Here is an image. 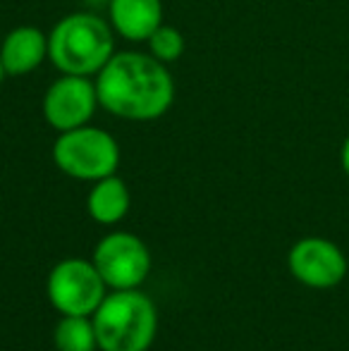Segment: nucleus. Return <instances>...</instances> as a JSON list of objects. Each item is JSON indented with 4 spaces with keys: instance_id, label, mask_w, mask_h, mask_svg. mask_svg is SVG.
Masks as SVG:
<instances>
[{
    "instance_id": "nucleus-1",
    "label": "nucleus",
    "mask_w": 349,
    "mask_h": 351,
    "mask_svg": "<svg viewBox=\"0 0 349 351\" xmlns=\"http://www.w3.org/2000/svg\"><path fill=\"white\" fill-rule=\"evenodd\" d=\"M93 82L101 108L120 120L154 122L175 103L173 74L151 53H115Z\"/></svg>"
},
{
    "instance_id": "nucleus-2",
    "label": "nucleus",
    "mask_w": 349,
    "mask_h": 351,
    "mask_svg": "<svg viewBox=\"0 0 349 351\" xmlns=\"http://www.w3.org/2000/svg\"><path fill=\"white\" fill-rule=\"evenodd\" d=\"M112 56L115 32L93 12L65 14L48 34V60L60 74L96 77Z\"/></svg>"
},
{
    "instance_id": "nucleus-3",
    "label": "nucleus",
    "mask_w": 349,
    "mask_h": 351,
    "mask_svg": "<svg viewBox=\"0 0 349 351\" xmlns=\"http://www.w3.org/2000/svg\"><path fill=\"white\" fill-rule=\"evenodd\" d=\"M91 318L101 351H149L158 332L156 304L139 289H112Z\"/></svg>"
},
{
    "instance_id": "nucleus-4",
    "label": "nucleus",
    "mask_w": 349,
    "mask_h": 351,
    "mask_svg": "<svg viewBox=\"0 0 349 351\" xmlns=\"http://www.w3.org/2000/svg\"><path fill=\"white\" fill-rule=\"evenodd\" d=\"M53 162L72 180L98 182L115 175L120 165V146L110 132L84 125L70 132H60L53 143Z\"/></svg>"
},
{
    "instance_id": "nucleus-5",
    "label": "nucleus",
    "mask_w": 349,
    "mask_h": 351,
    "mask_svg": "<svg viewBox=\"0 0 349 351\" xmlns=\"http://www.w3.org/2000/svg\"><path fill=\"white\" fill-rule=\"evenodd\" d=\"M106 280L93 261L65 258L51 270L46 282L48 301L62 315H93L106 299Z\"/></svg>"
},
{
    "instance_id": "nucleus-6",
    "label": "nucleus",
    "mask_w": 349,
    "mask_h": 351,
    "mask_svg": "<svg viewBox=\"0 0 349 351\" xmlns=\"http://www.w3.org/2000/svg\"><path fill=\"white\" fill-rule=\"evenodd\" d=\"M93 265L110 289H139L151 273V251L132 232H112L98 241Z\"/></svg>"
},
{
    "instance_id": "nucleus-7",
    "label": "nucleus",
    "mask_w": 349,
    "mask_h": 351,
    "mask_svg": "<svg viewBox=\"0 0 349 351\" xmlns=\"http://www.w3.org/2000/svg\"><path fill=\"white\" fill-rule=\"evenodd\" d=\"M98 108L101 103H98L96 82L93 77H80V74H60L46 88L41 103L43 120L58 134L91 125Z\"/></svg>"
},
{
    "instance_id": "nucleus-8",
    "label": "nucleus",
    "mask_w": 349,
    "mask_h": 351,
    "mask_svg": "<svg viewBox=\"0 0 349 351\" xmlns=\"http://www.w3.org/2000/svg\"><path fill=\"white\" fill-rule=\"evenodd\" d=\"M289 273L311 289H333L347 275V258L342 249L323 237H304L289 249Z\"/></svg>"
},
{
    "instance_id": "nucleus-9",
    "label": "nucleus",
    "mask_w": 349,
    "mask_h": 351,
    "mask_svg": "<svg viewBox=\"0 0 349 351\" xmlns=\"http://www.w3.org/2000/svg\"><path fill=\"white\" fill-rule=\"evenodd\" d=\"M108 22L125 41L146 43L163 24V0H110Z\"/></svg>"
},
{
    "instance_id": "nucleus-10",
    "label": "nucleus",
    "mask_w": 349,
    "mask_h": 351,
    "mask_svg": "<svg viewBox=\"0 0 349 351\" xmlns=\"http://www.w3.org/2000/svg\"><path fill=\"white\" fill-rule=\"evenodd\" d=\"M0 60L8 77H24L48 60V34L38 27H14L0 43Z\"/></svg>"
},
{
    "instance_id": "nucleus-11",
    "label": "nucleus",
    "mask_w": 349,
    "mask_h": 351,
    "mask_svg": "<svg viewBox=\"0 0 349 351\" xmlns=\"http://www.w3.org/2000/svg\"><path fill=\"white\" fill-rule=\"evenodd\" d=\"M132 194L125 180L117 175H108L103 180L93 182L91 191L86 196V210L98 225H115L130 213Z\"/></svg>"
},
{
    "instance_id": "nucleus-12",
    "label": "nucleus",
    "mask_w": 349,
    "mask_h": 351,
    "mask_svg": "<svg viewBox=\"0 0 349 351\" xmlns=\"http://www.w3.org/2000/svg\"><path fill=\"white\" fill-rule=\"evenodd\" d=\"M53 344L58 351H96L98 337L91 315H62L53 330Z\"/></svg>"
},
{
    "instance_id": "nucleus-13",
    "label": "nucleus",
    "mask_w": 349,
    "mask_h": 351,
    "mask_svg": "<svg viewBox=\"0 0 349 351\" xmlns=\"http://www.w3.org/2000/svg\"><path fill=\"white\" fill-rule=\"evenodd\" d=\"M146 46H149V53L156 58V60L165 62V65H173V62H177L182 56H184L186 43H184V36H182L180 29L168 27V24H160V27L149 36Z\"/></svg>"
},
{
    "instance_id": "nucleus-14",
    "label": "nucleus",
    "mask_w": 349,
    "mask_h": 351,
    "mask_svg": "<svg viewBox=\"0 0 349 351\" xmlns=\"http://www.w3.org/2000/svg\"><path fill=\"white\" fill-rule=\"evenodd\" d=\"M340 165H342V170H345V175L349 177V134L345 136L342 148H340Z\"/></svg>"
},
{
    "instance_id": "nucleus-15",
    "label": "nucleus",
    "mask_w": 349,
    "mask_h": 351,
    "mask_svg": "<svg viewBox=\"0 0 349 351\" xmlns=\"http://www.w3.org/2000/svg\"><path fill=\"white\" fill-rule=\"evenodd\" d=\"M8 77V74H5V67H3V60H0V84H3V79Z\"/></svg>"
}]
</instances>
